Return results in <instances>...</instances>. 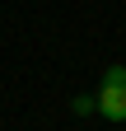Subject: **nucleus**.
I'll return each mask as SVG.
<instances>
[{
  "mask_svg": "<svg viewBox=\"0 0 126 131\" xmlns=\"http://www.w3.org/2000/svg\"><path fill=\"white\" fill-rule=\"evenodd\" d=\"M98 112L107 122H126V66H107L98 84Z\"/></svg>",
  "mask_w": 126,
  "mask_h": 131,
  "instance_id": "f257e3e1",
  "label": "nucleus"
}]
</instances>
